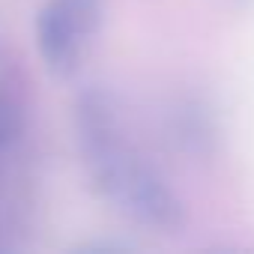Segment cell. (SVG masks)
<instances>
[{
	"mask_svg": "<svg viewBox=\"0 0 254 254\" xmlns=\"http://www.w3.org/2000/svg\"><path fill=\"white\" fill-rule=\"evenodd\" d=\"M227 3H230L233 9H251V6H254V0H227Z\"/></svg>",
	"mask_w": 254,
	"mask_h": 254,
	"instance_id": "5b68a950",
	"label": "cell"
},
{
	"mask_svg": "<svg viewBox=\"0 0 254 254\" xmlns=\"http://www.w3.org/2000/svg\"><path fill=\"white\" fill-rule=\"evenodd\" d=\"M72 120L78 153L96 194L144 230L180 233L186 227V206L165 174L129 141L114 96L102 87L81 90Z\"/></svg>",
	"mask_w": 254,
	"mask_h": 254,
	"instance_id": "6da1fadb",
	"label": "cell"
},
{
	"mask_svg": "<svg viewBox=\"0 0 254 254\" xmlns=\"http://www.w3.org/2000/svg\"><path fill=\"white\" fill-rule=\"evenodd\" d=\"M209 108L206 105H197L194 99L191 102H183L177 108V123H174V132H177V141L189 150V153H209L212 150V120L206 114Z\"/></svg>",
	"mask_w": 254,
	"mask_h": 254,
	"instance_id": "3957f363",
	"label": "cell"
},
{
	"mask_svg": "<svg viewBox=\"0 0 254 254\" xmlns=\"http://www.w3.org/2000/svg\"><path fill=\"white\" fill-rule=\"evenodd\" d=\"M99 0H45L36 12V48L48 72L66 78L72 75L96 30H99Z\"/></svg>",
	"mask_w": 254,
	"mask_h": 254,
	"instance_id": "7a4b0ae2",
	"label": "cell"
},
{
	"mask_svg": "<svg viewBox=\"0 0 254 254\" xmlns=\"http://www.w3.org/2000/svg\"><path fill=\"white\" fill-rule=\"evenodd\" d=\"M15 108H12V102L0 93V147H6L12 138H15Z\"/></svg>",
	"mask_w": 254,
	"mask_h": 254,
	"instance_id": "277c9868",
	"label": "cell"
}]
</instances>
